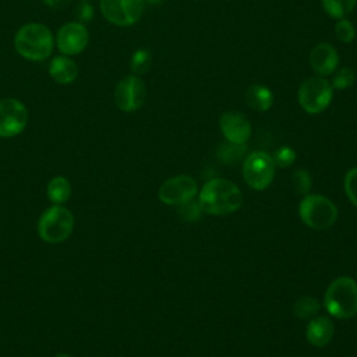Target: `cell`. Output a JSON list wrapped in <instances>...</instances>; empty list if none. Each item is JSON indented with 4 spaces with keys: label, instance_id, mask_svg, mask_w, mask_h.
Masks as SVG:
<instances>
[{
    "label": "cell",
    "instance_id": "cell-1",
    "mask_svg": "<svg viewBox=\"0 0 357 357\" xmlns=\"http://www.w3.org/2000/svg\"><path fill=\"white\" fill-rule=\"evenodd\" d=\"M198 204L202 212L209 215H227L236 212L241 206L243 197L233 181L226 178H212L202 187L198 195Z\"/></svg>",
    "mask_w": 357,
    "mask_h": 357
},
{
    "label": "cell",
    "instance_id": "cell-2",
    "mask_svg": "<svg viewBox=\"0 0 357 357\" xmlns=\"http://www.w3.org/2000/svg\"><path fill=\"white\" fill-rule=\"evenodd\" d=\"M14 46L20 56L31 61H42L47 59L54 47L52 31L39 22L22 25L14 38Z\"/></svg>",
    "mask_w": 357,
    "mask_h": 357
},
{
    "label": "cell",
    "instance_id": "cell-3",
    "mask_svg": "<svg viewBox=\"0 0 357 357\" xmlns=\"http://www.w3.org/2000/svg\"><path fill=\"white\" fill-rule=\"evenodd\" d=\"M326 311L339 319H347L357 314V282L349 276L335 279L324 296Z\"/></svg>",
    "mask_w": 357,
    "mask_h": 357
},
{
    "label": "cell",
    "instance_id": "cell-4",
    "mask_svg": "<svg viewBox=\"0 0 357 357\" xmlns=\"http://www.w3.org/2000/svg\"><path fill=\"white\" fill-rule=\"evenodd\" d=\"M73 229L74 216L61 205H53L46 209L38 222V233L40 238L50 244H59L67 240L73 233Z\"/></svg>",
    "mask_w": 357,
    "mask_h": 357
},
{
    "label": "cell",
    "instance_id": "cell-5",
    "mask_svg": "<svg viewBox=\"0 0 357 357\" xmlns=\"http://www.w3.org/2000/svg\"><path fill=\"white\" fill-rule=\"evenodd\" d=\"M298 215L304 225L314 230L329 229L337 219L335 204L318 194L305 195L298 205Z\"/></svg>",
    "mask_w": 357,
    "mask_h": 357
},
{
    "label": "cell",
    "instance_id": "cell-6",
    "mask_svg": "<svg viewBox=\"0 0 357 357\" xmlns=\"http://www.w3.org/2000/svg\"><path fill=\"white\" fill-rule=\"evenodd\" d=\"M298 103L304 112L318 114L324 112L332 102L333 88L324 77H310L304 79L298 88Z\"/></svg>",
    "mask_w": 357,
    "mask_h": 357
},
{
    "label": "cell",
    "instance_id": "cell-7",
    "mask_svg": "<svg viewBox=\"0 0 357 357\" xmlns=\"http://www.w3.org/2000/svg\"><path fill=\"white\" fill-rule=\"evenodd\" d=\"M243 176L251 188L265 190L275 176V163L272 156L262 151L250 153L243 165Z\"/></svg>",
    "mask_w": 357,
    "mask_h": 357
},
{
    "label": "cell",
    "instance_id": "cell-8",
    "mask_svg": "<svg viewBox=\"0 0 357 357\" xmlns=\"http://www.w3.org/2000/svg\"><path fill=\"white\" fill-rule=\"evenodd\" d=\"M144 4L145 0H100V11L110 24L130 26L141 18Z\"/></svg>",
    "mask_w": 357,
    "mask_h": 357
},
{
    "label": "cell",
    "instance_id": "cell-9",
    "mask_svg": "<svg viewBox=\"0 0 357 357\" xmlns=\"http://www.w3.org/2000/svg\"><path fill=\"white\" fill-rule=\"evenodd\" d=\"M146 98V86L138 75L124 77L114 89V103L116 106L126 113L138 110Z\"/></svg>",
    "mask_w": 357,
    "mask_h": 357
},
{
    "label": "cell",
    "instance_id": "cell-10",
    "mask_svg": "<svg viewBox=\"0 0 357 357\" xmlns=\"http://www.w3.org/2000/svg\"><path fill=\"white\" fill-rule=\"evenodd\" d=\"M28 123L25 105L15 98L0 100V137L10 138L18 135Z\"/></svg>",
    "mask_w": 357,
    "mask_h": 357
},
{
    "label": "cell",
    "instance_id": "cell-11",
    "mask_svg": "<svg viewBox=\"0 0 357 357\" xmlns=\"http://www.w3.org/2000/svg\"><path fill=\"white\" fill-rule=\"evenodd\" d=\"M197 195V183L190 176H176L166 180L158 191L159 199L166 205H181Z\"/></svg>",
    "mask_w": 357,
    "mask_h": 357
},
{
    "label": "cell",
    "instance_id": "cell-12",
    "mask_svg": "<svg viewBox=\"0 0 357 357\" xmlns=\"http://www.w3.org/2000/svg\"><path fill=\"white\" fill-rule=\"evenodd\" d=\"M88 42H89L88 29L81 22L64 24L56 35L57 49L66 56H74L81 53L86 47Z\"/></svg>",
    "mask_w": 357,
    "mask_h": 357
},
{
    "label": "cell",
    "instance_id": "cell-13",
    "mask_svg": "<svg viewBox=\"0 0 357 357\" xmlns=\"http://www.w3.org/2000/svg\"><path fill=\"white\" fill-rule=\"evenodd\" d=\"M219 127L227 142L245 144L251 137L250 120L238 112H226L220 116Z\"/></svg>",
    "mask_w": 357,
    "mask_h": 357
},
{
    "label": "cell",
    "instance_id": "cell-14",
    "mask_svg": "<svg viewBox=\"0 0 357 357\" xmlns=\"http://www.w3.org/2000/svg\"><path fill=\"white\" fill-rule=\"evenodd\" d=\"M308 61L314 73H317V75L326 77L337 70L339 54L332 45L322 42L312 47Z\"/></svg>",
    "mask_w": 357,
    "mask_h": 357
},
{
    "label": "cell",
    "instance_id": "cell-15",
    "mask_svg": "<svg viewBox=\"0 0 357 357\" xmlns=\"http://www.w3.org/2000/svg\"><path fill=\"white\" fill-rule=\"evenodd\" d=\"M333 333L335 328L332 321L326 317H317L308 322L305 337L310 344L315 347H325L326 344L331 343Z\"/></svg>",
    "mask_w": 357,
    "mask_h": 357
},
{
    "label": "cell",
    "instance_id": "cell-16",
    "mask_svg": "<svg viewBox=\"0 0 357 357\" xmlns=\"http://www.w3.org/2000/svg\"><path fill=\"white\" fill-rule=\"evenodd\" d=\"M50 77L59 84H70L78 75V67L74 60L64 56H56L49 64Z\"/></svg>",
    "mask_w": 357,
    "mask_h": 357
},
{
    "label": "cell",
    "instance_id": "cell-17",
    "mask_svg": "<svg viewBox=\"0 0 357 357\" xmlns=\"http://www.w3.org/2000/svg\"><path fill=\"white\" fill-rule=\"evenodd\" d=\"M245 102L255 112H266L273 105V93L268 86L254 84L245 91Z\"/></svg>",
    "mask_w": 357,
    "mask_h": 357
},
{
    "label": "cell",
    "instance_id": "cell-18",
    "mask_svg": "<svg viewBox=\"0 0 357 357\" xmlns=\"http://www.w3.org/2000/svg\"><path fill=\"white\" fill-rule=\"evenodd\" d=\"M47 198L54 204V205H61L64 204L70 195H71V185L70 181L63 177V176H56L53 177L46 188Z\"/></svg>",
    "mask_w": 357,
    "mask_h": 357
},
{
    "label": "cell",
    "instance_id": "cell-19",
    "mask_svg": "<svg viewBox=\"0 0 357 357\" xmlns=\"http://www.w3.org/2000/svg\"><path fill=\"white\" fill-rule=\"evenodd\" d=\"M357 0H322L324 11L336 20L347 17L356 7Z\"/></svg>",
    "mask_w": 357,
    "mask_h": 357
},
{
    "label": "cell",
    "instance_id": "cell-20",
    "mask_svg": "<svg viewBox=\"0 0 357 357\" xmlns=\"http://www.w3.org/2000/svg\"><path fill=\"white\" fill-rule=\"evenodd\" d=\"M152 64V54L148 49H138L132 53L130 60V70L134 75L145 74Z\"/></svg>",
    "mask_w": 357,
    "mask_h": 357
},
{
    "label": "cell",
    "instance_id": "cell-21",
    "mask_svg": "<svg viewBox=\"0 0 357 357\" xmlns=\"http://www.w3.org/2000/svg\"><path fill=\"white\" fill-rule=\"evenodd\" d=\"M245 144H222L218 149V156L223 163H236L245 155Z\"/></svg>",
    "mask_w": 357,
    "mask_h": 357
},
{
    "label": "cell",
    "instance_id": "cell-22",
    "mask_svg": "<svg viewBox=\"0 0 357 357\" xmlns=\"http://www.w3.org/2000/svg\"><path fill=\"white\" fill-rule=\"evenodd\" d=\"M319 310V303L317 298L311 297V296H303L300 297L293 307L294 314L300 318V319H305V318H311L314 317Z\"/></svg>",
    "mask_w": 357,
    "mask_h": 357
},
{
    "label": "cell",
    "instance_id": "cell-23",
    "mask_svg": "<svg viewBox=\"0 0 357 357\" xmlns=\"http://www.w3.org/2000/svg\"><path fill=\"white\" fill-rule=\"evenodd\" d=\"M335 33H336V39L339 42L347 45L354 40L356 28L351 21H349L346 18H340V20H337V22L335 25Z\"/></svg>",
    "mask_w": 357,
    "mask_h": 357
},
{
    "label": "cell",
    "instance_id": "cell-24",
    "mask_svg": "<svg viewBox=\"0 0 357 357\" xmlns=\"http://www.w3.org/2000/svg\"><path fill=\"white\" fill-rule=\"evenodd\" d=\"M354 78H356V74L350 67H342L335 73L331 85L335 89L343 91L354 84Z\"/></svg>",
    "mask_w": 357,
    "mask_h": 357
},
{
    "label": "cell",
    "instance_id": "cell-25",
    "mask_svg": "<svg viewBox=\"0 0 357 357\" xmlns=\"http://www.w3.org/2000/svg\"><path fill=\"white\" fill-rule=\"evenodd\" d=\"M177 213L183 220L194 222V220H198L201 218L202 209H201L198 202L191 199V201H187L181 205H177Z\"/></svg>",
    "mask_w": 357,
    "mask_h": 357
},
{
    "label": "cell",
    "instance_id": "cell-26",
    "mask_svg": "<svg viewBox=\"0 0 357 357\" xmlns=\"http://www.w3.org/2000/svg\"><path fill=\"white\" fill-rule=\"evenodd\" d=\"M291 181L294 184V190L301 194V195H307L310 188H311V176L307 170L298 169L293 173L291 176Z\"/></svg>",
    "mask_w": 357,
    "mask_h": 357
},
{
    "label": "cell",
    "instance_id": "cell-27",
    "mask_svg": "<svg viewBox=\"0 0 357 357\" xmlns=\"http://www.w3.org/2000/svg\"><path fill=\"white\" fill-rule=\"evenodd\" d=\"M273 163L275 166H279V167H289L293 165L294 159H296V152L293 148L290 146H280L275 151L273 156Z\"/></svg>",
    "mask_w": 357,
    "mask_h": 357
},
{
    "label": "cell",
    "instance_id": "cell-28",
    "mask_svg": "<svg viewBox=\"0 0 357 357\" xmlns=\"http://www.w3.org/2000/svg\"><path fill=\"white\" fill-rule=\"evenodd\" d=\"M344 191L351 204L357 206V167L347 172L344 177Z\"/></svg>",
    "mask_w": 357,
    "mask_h": 357
},
{
    "label": "cell",
    "instance_id": "cell-29",
    "mask_svg": "<svg viewBox=\"0 0 357 357\" xmlns=\"http://www.w3.org/2000/svg\"><path fill=\"white\" fill-rule=\"evenodd\" d=\"M77 15H78V18H79L81 22L91 21L92 17H93V8H92V6L84 0V1L78 6V8H77Z\"/></svg>",
    "mask_w": 357,
    "mask_h": 357
},
{
    "label": "cell",
    "instance_id": "cell-30",
    "mask_svg": "<svg viewBox=\"0 0 357 357\" xmlns=\"http://www.w3.org/2000/svg\"><path fill=\"white\" fill-rule=\"evenodd\" d=\"M42 1L50 8H56V10H61L70 3V0H42Z\"/></svg>",
    "mask_w": 357,
    "mask_h": 357
},
{
    "label": "cell",
    "instance_id": "cell-31",
    "mask_svg": "<svg viewBox=\"0 0 357 357\" xmlns=\"http://www.w3.org/2000/svg\"><path fill=\"white\" fill-rule=\"evenodd\" d=\"M146 3H151V4H160L163 0H145Z\"/></svg>",
    "mask_w": 357,
    "mask_h": 357
},
{
    "label": "cell",
    "instance_id": "cell-32",
    "mask_svg": "<svg viewBox=\"0 0 357 357\" xmlns=\"http://www.w3.org/2000/svg\"><path fill=\"white\" fill-rule=\"evenodd\" d=\"M54 357H70L68 354H64V353H60V354H57V356H54Z\"/></svg>",
    "mask_w": 357,
    "mask_h": 357
}]
</instances>
